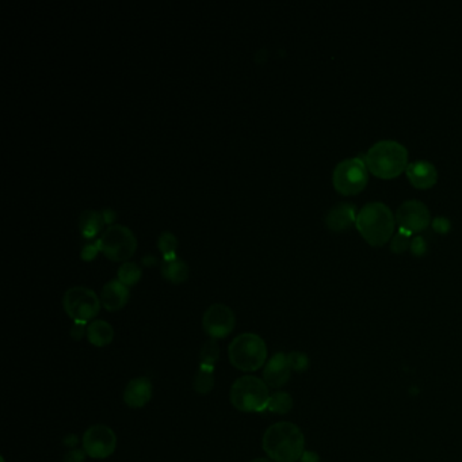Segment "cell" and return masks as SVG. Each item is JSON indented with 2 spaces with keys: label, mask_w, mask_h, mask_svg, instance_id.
<instances>
[{
  "label": "cell",
  "mask_w": 462,
  "mask_h": 462,
  "mask_svg": "<svg viewBox=\"0 0 462 462\" xmlns=\"http://www.w3.org/2000/svg\"><path fill=\"white\" fill-rule=\"evenodd\" d=\"M262 448L274 462L298 461L305 451V436L297 424L278 422L266 430Z\"/></svg>",
  "instance_id": "1"
},
{
  "label": "cell",
  "mask_w": 462,
  "mask_h": 462,
  "mask_svg": "<svg viewBox=\"0 0 462 462\" xmlns=\"http://www.w3.org/2000/svg\"><path fill=\"white\" fill-rule=\"evenodd\" d=\"M358 232L373 247H383L393 238L396 217L381 202H370L358 211Z\"/></svg>",
  "instance_id": "2"
},
{
  "label": "cell",
  "mask_w": 462,
  "mask_h": 462,
  "mask_svg": "<svg viewBox=\"0 0 462 462\" xmlns=\"http://www.w3.org/2000/svg\"><path fill=\"white\" fill-rule=\"evenodd\" d=\"M365 163L374 176L380 179H393L408 167V151L393 140L378 141L370 148Z\"/></svg>",
  "instance_id": "3"
},
{
  "label": "cell",
  "mask_w": 462,
  "mask_h": 462,
  "mask_svg": "<svg viewBox=\"0 0 462 462\" xmlns=\"http://www.w3.org/2000/svg\"><path fill=\"white\" fill-rule=\"evenodd\" d=\"M228 357L232 366L240 371H256L267 362V346L259 335L244 332L229 344Z\"/></svg>",
  "instance_id": "4"
},
{
  "label": "cell",
  "mask_w": 462,
  "mask_h": 462,
  "mask_svg": "<svg viewBox=\"0 0 462 462\" xmlns=\"http://www.w3.org/2000/svg\"><path fill=\"white\" fill-rule=\"evenodd\" d=\"M270 388L256 376H243L231 386L232 406L241 412H263L268 407Z\"/></svg>",
  "instance_id": "5"
},
{
  "label": "cell",
  "mask_w": 462,
  "mask_h": 462,
  "mask_svg": "<svg viewBox=\"0 0 462 462\" xmlns=\"http://www.w3.org/2000/svg\"><path fill=\"white\" fill-rule=\"evenodd\" d=\"M98 250L113 262H128L137 251V238L125 225H110L96 241Z\"/></svg>",
  "instance_id": "6"
},
{
  "label": "cell",
  "mask_w": 462,
  "mask_h": 462,
  "mask_svg": "<svg viewBox=\"0 0 462 462\" xmlns=\"http://www.w3.org/2000/svg\"><path fill=\"white\" fill-rule=\"evenodd\" d=\"M369 170L365 159L351 158L341 161L332 174V185L335 190L346 196H357L365 190L369 181Z\"/></svg>",
  "instance_id": "7"
},
{
  "label": "cell",
  "mask_w": 462,
  "mask_h": 462,
  "mask_svg": "<svg viewBox=\"0 0 462 462\" xmlns=\"http://www.w3.org/2000/svg\"><path fill=\"white\" fill-rule=\"evenodd\" d=\"M101 306V297L86 286H74L63 296V308L74 323L87 324L91 320L94 321Z\"/></svg>",
  "instance_id": "8"
},
{
  "label": "cell",
  "mask_w": 462,
  "mask_h": 462,
  "mask_svg": "<svg viewBox=\"0 0 462 462\" xmlns=\"http://www.w3.org/2000/svg\"><path fill=\"white\" fill-rule=\"evenodd\" d=\"M83 450L94 460H105L117 449V436L105 424H94L83 434Z\"/></svg>",
  "instance_id": "9"
},
{
  "label": "cell",
  "mask_w": 462,
  "mask_h": 462,
  "mask_svg": "<svg viewBox=\"0 0 462 462\" xmlns=\"http://www.w3.org/2000/svg\"><path fill=\"white\" fill-rule=\"evenodd\" d=\"M235 327L236 316L228 305H211L202 316V328L211 339H224L233 332Z\"/></svg>",
  "instance_id": "10"
},
{
  "label": "cell",
  "mask_w": 462,
  "mask_h": 462,
  "mask_svg": "<svg viewBox=\"0 0 462 462\" xmlns=\"http://www.w3.org/2000/svg\"><path fill=\"white\" fill-rule=\"evenodd\" d=\"M396 223L401 229L410 233L423 232L431 223V216L427 206L421 201H407L401 204L396 211Z\"/></svg>",
  "instance_id": "11"
},
{
  "label": "cell",
  "mask_w": 462,
  "mask_h": 462,
  "mask_svg": "<svg viewBox=\"0 0 462 462\" xmlns=\"http://www.w3.org/2000/svg\"><path fill=\"white\" fill-rule=\"evenodd\" d=\"M291 371L288 354L277 353L264 365L263 381L268 388H282L291 380Z\"/></svg>",
  "instance_id": "12"
},
{
  "label": "cell",
  "mask_w": 462,
  "mask_h": 462,
  "mask_svg": "<svg viewBox=\"0 0 462 462\" xmlns=\"http://www.w3.org/2000/svg\"><path fill=\"white\" fill-rule=\"evenodd\" d=\"M152 383L146 377H136L131 380L124 391V401L129 408H143L152 398Z\"/></svg>",
  "instance_id": "13"
},
{
  "label": "cell",
  "mask_w": 462,
  "mask_h": 462,
  "mask_svg": "<svg viewBox=\"0 0 462 462\" xmlns=\"http://www.w3.org/2000/svg\"><path fill=\"white\" fill-rule=\"evenodd\" d=\"M406 174H407V178H408L411 185L419 190L431 189L438 181V171H436L434 164L430 161H426V160L410 163L406 170Z\"/></svg>",
  "instance_id": "14"
},
{
  "label": "cell",
  "mask_w": 462,
  "mask_h": 462,
  "mask_svg": "<svg viewBox=\"0 0 462 462\" xmlns=\"http://www.w3.org/2000/svg\"><path fill=\"white\" fill-rule=\"evenodd\" d=\"M129 301V288L121 283L119 279L107 282L101 291V304L109 312L124 309Z\"/></svg>",
  "instance_id": "15"
},
{
  "label": "cell",
  "mask_w": 462,
  "mask_h": 462,
  "mask_svg": "<svg viewBox=\"0 0 462 462\" xmlns=\"http://www.w3.org/2000/svg\"><path fill=\"white\" fill-rule=\"evenodd\" d=\"M358 211L351 204H339L326 216V225L332 232H344L357 223Z\"/></svg>",
  "instance_id": "16"
},
{
  "label": "cell",
  "mask_w": 462,
  "mask_h": 462,
  "mask_svg": "<svg viewBox=\"0 0 462 462\" xmlns=\"http://www.w3.org/2000/svg\"><path fill=\"white\" fill-rule=\"evenodd\" d=\"M87 339L95 347H105L114 339V328L105 320H94L87 326Z\"/></svg>",
  "instance_id": "17"
},
{
  "label": "cell",
  "mask_w": 462,
  "mask_h": 462,
  "mask_svg": "<svg viewBox=\"0 0 462 462\" xmlns=\"http://www.w3.org/2000/svg\"><path fill=\"white\" fill-rule=\"evenodd\" d=\"M106 224L105 217L102 211H84L79 217L80 233L86 238H93L102 231Z\"/></svg>",
  "instance_id": "18"
},
{
  "label": "cell",
  "mask_w": 462,
  "mask_h": 462,
  "mask_svg": "<svg viewBox=\"0 0 462 462\" xmlns=\"http://www.w3.org/2000/svg\"><path fill=\"white\" fill-rule=\"evenodd\" d=\"M161 276L174 285H181L189 279L190 268L185 261L176 258L171 262H163L161 266Z\"/></svg>",
  "instance_id": "19"
},
{
  "label": "cell",
  "mask_w": 462,
  "mask_h": 462,
  "mask_svg": "<svg viewBox=\"0 0 462 462\" xmlns=\"http://www.w3.org/2000/svg\"><path fill=\"white\" fill-rule=\"evenodd\" d=\"M213 386H214V369L199 365V370L194 376L193 389L201 396H205L211 393Z\"/></svg>",
  "instance_id": "20"
},
{
  "label": "cell",
  "mask_w": 462,
  "mask_h": 462,
  "mask_svg": "<svg viewBox=\"0 0 462 462\" xmlns=\"http://www.w3.org/2000/svg\"><path fill=\"white\" fill-rule=\"evenodd\" d=\"M141 277H143V271L140 266L134 262H125L119 268V281L128 288L137 285Z\"/></svg>",
  "instance_id": "21"
},
{
  "label": "cell",
  "mask_w": 462,
  "mask_h": 462,
  "mask_svg": "<svg viewBox=\"0 0 462 462\" xmlns=\"http://www.w3.org/2000/svg\"><path fill=\"white\" fill-rule=\"evenodd\" d=\"M293 406H294V401L289 393L276 392L270 397L267 411H270L273 413H278V415H286L293 410Z\"/></svg>",
  "instance_id": "22"
},
{
  "label": "cell",
  "mask_w": 462,
  "mask_h": 462,
  "mask_svg": "<svg viewBox=\"0 0 462 462\" xmlns=\"http://www.w3.org/2000/svg\"><path fill=\"white\" fill-rule=\"evenodd\" d=\"M219 358H220V347L216 339H209L202 344L199 351V361H201L199 365L216 369V363Z\"/></svg>",
  "instance_id": "23"
},
{
  "label": "cell",
  "mask_w": 462,
  "mask_h": 462,
  "mask_svg": "<svg viewBox=\"0 0 462 462\" xmlns=\"http://www.w3.org/2000/svg\"><path fill=\"white\" fill-rule=\"evenodd\" d=\"M159 250L164 256V262H171L176 259V248H178V238L171 232H163L158 238Z\"/></svg>",
  "instance_id": "24"
},
{
  "label": "cell",
  "mask_w": 462,
  "mask_h": 462,
  "mask_svg": "<svg viewBox=\"0 0 462 462\" xmlns=\"http://www.w3.org/2000/svg\"><path fill=\"white\" fill-rule=\"evenodd\" d=\"M411 238H412V233L407 232L406 229L398 228L396 235H393L392 243H391L392 251L395 252V253H403V252L407 251L411 247V243H412Z\"/></svg>",
  "instance_id": "25"
},
{
  "label": "cell",
  "mask_w": 462,
  "mask_h": 462,
  "mask_svg": "<svg viewBox=\"0 0 462 462\" xmlns=\"http://www.w3.org/2000/svg\"><path fill=\"white\" fill-rule=\"evenodd\" d=\"M288 361L291 370L296 373H303L309 368V358L301 351H291L288 354Z\"/></svg>",
  "instance_id": "26"
},
{
  "label": "cell",
  "mask_w": 462,
  "mask_h": 462,
  "mask_svg": "<svg viewBox=\"0 0 462 462\" xmlns=\"http://www.w3.org/2000/svg\"><path fill=\"white\" fill-rule=\"evenodd\" d=\"M86 451L81 449H72L66 451L63 462H84L86 461Z\"/></svg>",
  "instance_id": "27"
},
{
  "label": "cell",
  "mask_w": 462,
  "mask_h": 462,
  "mask_svg": "<svg viewBox=\"0 0 462 462\" xmlns=\"http://www.w3.org/2000/svg\"><path fill=\"white\" fill-rule=\"evenodd\" d=\"M411 251L416 256H422L424 252L427 251V243L424 241V238L418 236V238H412L411 243Z\"/></svg>",
  "instance_id": "28"
},
{
  "label": "cell",
  "mask_w": 462,
  "mask_h": 462,
  "mask_svg": "<svg viewBox=\"0 0 462 462\" xmlns=\"http://www.w3.org/2000/svg\"><path fill=\"white\" fill-rule=\"evenodd\" d=\"M450 226H451V224H450L449 220L445 219V217H438V219L434 220V223H433V228H434V231L438 232V233H446V232H449Z\"/></svg>",
  "instance_id": "29"
},
{
  "label": "cell",
  "mask_w": 462,
  "mask_h": 462,
  "mask_svg": "<svg viewBox=\"0 0 462 462\" xmlns=\"http://www.w3.org/2000/svg\"><path fill=\"white\" fill-rule=\"evenodd\" d=\"M87 326L89 324H80V323H75L72 330H71V336L75 339V341H80L83 339L84 336H87Z\"/></svg>",
  "instance_id": "30"
},
{
  "label": "cell",
  "mask_w": 462,
  "mask_h": 462,
  "mask_svg": "<svg viewBox=\"0 0 462 462\" xmlns=\"http://www.w3.org/2000/svg\"><path fill=\"white\" fill-rule=\"evenodd\" d=\"M98 246L95 244V246H86L84 248H83V251H81V258L84 259V261H93L94 258L96 256V253H98Z\"/></svg>",
  "instance_id": "31"
},
{
  "label": "cell",
  "mask_w": 462,
  "mask_h": 462,
  "mask_svg": "<svg viewBox=\"0 0 462 462\" xmlns=\"http://www.w3.org/2000/svg\"><path fill=\"white\" fill-rule=\"evenodd\" d=\"M301 462H320V457L317 456L315 451H309V450H305L300 458Z\"/></svg>",
  "instance_id": "32"
},
{
  "label": "cell",
  "mask_w": 462,
  "mask_h": 462,
  "mask_svg": "<svg viewBox=\"0 0 462 462\" xmlns=\"http://www.w3.org/2000/svg\"><path fill=\"white\" fill-rule=\"evenodd\" d=\"M63 443L68 448H74V446L78 445V436H75V434H68V436H64Z\"/></svg>",
  "instance_id": "33"
},
{
  "label": "cell",
  "mask_w": 462,
  "mask_h": 462,
  "mask_svg": "<svg viewBox=\"0 0 462 462\" xmlns=\"http://www.w3.org/2000/svg\"><path fill=\"white\" fill-rule=\"evenodd\" d=\"M104 217H105L106 224H111L114 220H116V213L111 211V209H106V211H102Z\"/></svg>",
  "instance_id": "34"
},
{
  "label": "cell",
  "mask_w": 462,
  "mask_h": 462,
  "mask_svg": "<svg viewBox=\"0 0 462 462\" xmlns=\"http://www.w3.org/2000/svg\"><path fill=\"white\" fill-rule=\"evenodd\" d=\"M251 462H274L273 460H270L268 457L266 458V457H259V458H255V460H252Z\"/></svg>",
  "instance_id": "35"
}]
</instances>
